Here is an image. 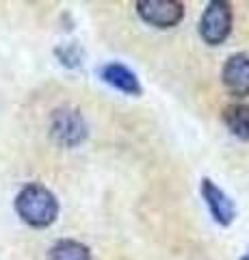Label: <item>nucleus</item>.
Segmentation results:
<instances>
[{"label": "nucleus", "instance_id": "1", "mask_svg": "<svg viewBox=\"0 0 249 260\" xmlns=\"http://www.w3.org/2000/svg\"><path fill=\"white\" fill-rule=\"evenodd\" d=\"M15 213L30 228H48L59 217V202L44 184L30 182L15 195Z\"/></svg>", "mask_w": 249, "mask_h": 260}, {"label": "nucleus", "instance_id": "2", "mask_svg": "<svg viewBox=\"0 0 249 260\" xmlns=\"http://www.w3.org/2000/svg\"><path fill=\"white\" fill-rule=\"evenodd\" d=\"M232 32V7L226 0H212L199 18V37L208 46H219Z\"/></svg>", "mask_w": 249, "mask_h": 260}, {"label": "nucleus", "instance_id": "3", "mask_svg": "<svg viewBox=\"0 0 249 260\" xmlns=\"http://www.w3.org/2000/svg\"><path fill=\"white\" fill-rule=\"evenodd\" d=\"M50 135L63 148H76L87 137L85 117L80 115L78 109H72V107L57 109L50 119Z\"/></svg>", "mask_w": 249, "mask_h": 260}, {"label": "nucleus", "instance_id": "4", "mask_svg": "<svg viewBox=\"0 0 249 260\" xmlns=\"http://www.w3.org/2000/svg\"><path fill=\"white\" fill-rule=\"evenodd\" d=\"M136 13L150 26L173 28L184 18V5L178 0H139Z\"/></svg>", "mask_w": 249, "mask_h": 260}, {"label": "nucleus", "instance_id": "5", "mask_svg": "<svg viewBox=\"0 0 249 260\" xmlns=\"http://www.w3.org/2000/svg\"><path fill=\"white\" fill-rule=\"evenodd\" d=\"M199 193H202V198L206 202L208 210H210L212 219L219 225H230L236 219L234 202H232L228 198V193L223 189H219L210 178H202V182H199Z\"/></svg>", "mask_w": 249, "mask_h": 260}, {"label": "nucleus", "instance_id": "6", "mask_svg": "<svg viewBox=\"0 0 249 260\" xmlns=\"http://www.w3.org/2000/svg\"><path fill=\"white\" fill-rule=\"evenodd\" d=\"M223 87L234 98H247L249 95V54L238 52L232 54L223 65L221 72Z\"/></svg>", "mask_w": 249, "mask_h": 260}, {"label": "nucleus", "instance_id": "7", "mask_svg": "<svg viewBox=\"0 0 249 260\" xmlns=\"http://www.w3.org/2000/svg\"><path fill=\"white\" fill-rule=\"evenodd\" d=\"M100 78L104 80L106 85H111L113 89H117V91H122L126 95H141V83L139 78H136V74L132 70H128L124 63H106L100 68Z\"/></svg>", "mask_w": 249, "mask_h": 260}, {"label": "nucleus", "instance_id": "8", "mask_svg": "<svg viewBox=\"0 0 249 260\" xmlns=\"http://www.w3.org/2000/svg\"><path fill=\"white\" fill-rule=\"evenodd\" d=\"M223 121L234 137L249 141V104H232L223 111Z\"/></svg>", "mask_w": 249, "mask_h": 260}, {"label": "nucleus", "instance_id": "9", "mask_svg": "<svg viewBox=\"0 0 249 260\" xmlns=\"http://www.w3.org/2000/svg\"><path fill=\"white\" fill-rule=\"evenodd\" d=\"M48 260H91V249L80 241L63 239L50 247Z\"/></svg>", "mask_w": 249, "mask_h": 260}, {"label": "nucleus", "instance_id": "10", "mask_svg": "<svg viewBox=\"0 0 249 260\" xmlns=\"http://www.w3.org/2000/svg\"><path fill=\"white\" fill-rule=\"evenodd\" d=\"M57 54L61 56V63H65V65H78L80 56L76 54V50H74L72 46H69V48H59Z\"/></svg>", "mask_w": 249, "mask_h": 260}, {"label": "nucleus", "instance_id": "11", "mask_svg": "<svg viewBox=\"0 0 249 260\" xmlns=\"http://www.w3.org/2000/svg\"><path fill=\"white\" fill-rule=\"evenodd\" d=\"M240 260H249V254H247V256H243V258H240Z\"/></svg>", "mask_w": 249, "mask_h": 260}]
</instances>
